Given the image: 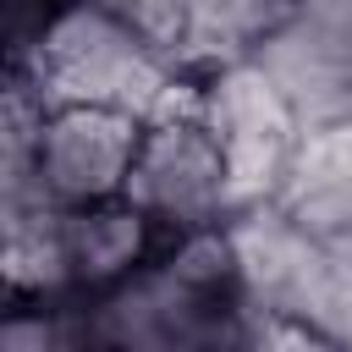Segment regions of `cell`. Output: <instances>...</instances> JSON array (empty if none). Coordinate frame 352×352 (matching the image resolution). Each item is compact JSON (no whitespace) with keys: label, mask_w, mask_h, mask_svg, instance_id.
<instances>
[{"label":"cell","mask_w":352,"mask_h":352,"mask_svg":"<svg viewBox=\"0 0 352 352\" xmlns=\"http://www.w3.org/2000/svg\"><path fill=\"white\" fill-rule=\"evenodd\" d=\"M11 72L28 77L44 104H110L143 121L198 116V72L94 0H60L38 38L11 55Z\"/></svg>","instance_id":"1"},{"label":"cell","mask_w":352,"mask_h":352,"mask_svg":"<svg viewBox=\"0 0 352 352\" xmlns=\"http://www.w3.org/2000/svg\"><path fill=\"white\" fill-rule=\"evenodd\" d=\"M198 121L214 132L226 154L236 209L280 198L297 138H302V116L286 104V94L264 77L258 60L198 72Z\"/></svg>","instance_id":"2"},{"label":"cell","mask_w":352,"mask_h":352,"mask_svg":"<svg viewBox=\"0 0 352 352\" xmlns=\"http://www.w3.org/2000/svg\"><path fill=\"white\" fill-rule=\"evenodd\" d=\"M126 198L160 226V236L226 226L236 214L226 154L198 116H160L143 126Z\"/></svg>","instance_id":"3"},{"label":"cell","mask_w":352,"mask_h":352,"mask_svg":"<svg viewBox=\"0 0 352 352\" xmlns=\"http://www.w3.org/2000/svg\"><path fill=\"white\" fill-rule=\"evenodd\" d=\"M143 126H148L143 116L110 110V104H50L38 121V143H33L50 198L66 209L121 198L138 143H143Z\"/></svg>","instance_id":"4"},{"label":"cell","mask_w":352,"mask_h":352,"mask_svg":"<svg viewBox=\"0 0 352 352\" xmlns=\"http://www.w3.org/2000/svg\"><path fill=\"white\" fill-rule=\"evenodd\" d=\"M253 60L286 94L302 126L352 110V0H297Z\"/></svg>","instance_id":"5"},{"label":"cell","mask_w":352,"mask_h":352,"mask_svg":"<svg viewBox=\"0 0 352 352\" xmlns=\"http://www.w3.org/2000/svg\"><path fill=\"white\" fill-rule=\"evenodd\" d=\"M280 204L314 236H346L352 231V110L302 126Z\"/></svg>","instance_id":"6"},{"label":"cell","mask_w":352,"mask_h":352,"mask_svg":"<svg viewBox=\"0 0 352 352\" xmlns=\"http://www.w3.org/2000/svg\"><path fill=\"white\" fill-rule=\"evenodd\" d=\"M160 242H165L160 226H154L126 192L66 209V248H72L77 297H94V292L126 280L132 270H143V264L160 253Z\"/></svg>","instance_id":"7"},{"label":"cell","mask_w":352,"mask_h":352,"mask_svg":"<svg viewBox=\"0 0 352 352\" xmlns=\"http://www.w3.org/2000/svg\"><path fill=\"white\" fill-rule=\"evenodd\" d=\"M297 0H187L176 60L187 72H214L231 60H253V50L292 16Z\"/></svg>","instance_id":"8"},{"label":"cell","mask_w":352,"mask_h":352,"mask_svg":"<svg viewBox=\"0 0 352 352\" xmlns=\"http://www.w3.org/2000/svg\"><path fill=\"white\" fill-rule=\"evenodd\" d=\"M314 324L330 336V346H352V231L324 236V280Z\"/></svg>","instance_id":"9"},{"label":"cell","mask_w":352,"mask_h":352,"mask_svg":"<svg viewBox=\"0 0 352 352\" xmlns=\"http://www.w3.org/2000/svg\"><path fill=\"white\" fill-rule=\"evenodd\" d=\"M94 6L116 11L121 22H132L138 33H148V38L165 44V50H176V38H182V16H187V0H94Z\"/></svg>","instance_id":"10"}]
</instances>
